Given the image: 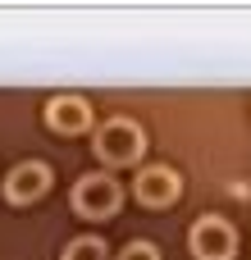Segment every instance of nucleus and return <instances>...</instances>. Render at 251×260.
Instances as JSON below:
<instances>
[{
	"label": "nucleus",
	"mask_w": 251,
	"mask_h": 260,
	"mask_svg": "<svg viewBox=\"0 0 251 260\" xmlns=\"http://www.w3.org/2000/svg\"><path fill=\"white\" fill-rule=\"evenodd\" d=\"M91 151H96V160H105L110 169H123V165H137L142 155H146V133H142V123L137 119H105L101 128H96V142H91Z\"/></svg>",
	"instance_id": "nucleus-1"
},
{
	"label": "nucleus",
	"mask_w": 251,
	"mask_h": 260,
	"mask_svg": "<svg viewBox=\"0 0 251 260\" xmlns=\"http://www.w3.org/2000/svg\"><path fill=\"white\" fill-rule=\"evenodd\" d=\"M187 251H192V260H233L238 256V229L224 215H201L187 229Z\"/></svg>",
	"instance_id": "nucleus-2"
},
{
	"label": "nucleus",
	"mask_w": 251,
	"mask_h": 260,
	"mask_svg": "<svg viewBox=\"0 0 251 260\" xmlns=\"http://www.w3.org/2000/svg\"><path fill=\"white\" fill-rule=\"evenodd\" d=\"M119 206H123V187L110 174H82L73 183V210L82 219H110Z\"/></svg>",
	"instance_id": "nucleus-3"
},
{
	"label": "nucleus",
	"mask_w": 251,
	"mask_h": 260,
	"mask_svg": "<svg viewBox=\"0 0 251 260\" xmlns=\"http://www.w3.org/2000/svg\"><path fill=\"white\" fill-rule=\"evenodd\" d=\"M133 197H137L146 210H165V206H174V201L183 197V178H178V169H169V165H142V169H137V183H133Z\"/></svg>",
	"instance_id": "nucleus-4"
},
{
	"label": "nucleus",
	"mask_w": 251,
	"mask_h": 260,
	"mask_svg": "<svg viewBox=\"0 0 251 260\" xmlns=\"http://www.w3.org/2000/svg\"><path fill=\"white\" fill-rule=\"evenodd\" d=\"M46 187H50V169L41 160H23L5 174V201L9 206H32L46 197Z\"/></svg>",
	"instance_id": "nucleus-5"
},
{
	"label": "nucleus",
	"mask_w": 251,
	"mask_h": 260,
	"mask_svg": "<svg viewBox=\"0 0 251 260\" xmlns=\"http://www.w3.org/2000/svg\"><path fill=\"white\" fill-rule=\"evenodd\" d=\"M87 123H91V105L82 96H50L46 101V128L50 133L73 137V133H87Z\"/></svg>",
	"instance_id": "nucleus-6"
},
{
	"label": "nucleus",
	"mask_w": 251,
	"mask_h": 260,
	"mask_svg": "<svg viewBox=\"0 0 251 260\" xmlns=\"http://www.w3.org/2000/svg\"><path fill=\"white\" fill-rule=\"evenodd\" d=\"M59 260H105V242L101 238H73Z\"/></svg>",
	"instance_id": "nucleus-7"
},
{
	"label": "nucleus",
	"mask_w": 251,
	"mask_h": 260,
	"mask_svg": "<svg viewBox=\"0 0 251 260\" xmlns=\"http://www.w3.org/2000/svg\"><path fill=\"white\" fill-rule=\"evenodd\" d=\"M119 260H160V251H155V242H128Z\"/></svg>",
	"instance_id": "nucleus-8"
}]
</instances>
